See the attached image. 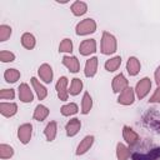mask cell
Returning a JSON list of instances; mask_svg holds the SVG:
<instances>
[{
	"label": "cell",
	"instance_id": "cell-1",
	"mask_svg": "<svg viewBox=\"0 0 160 160\" xmlns=\"http://www.w3.org/2000/svg\"><path fill=\"white\" fill-rule=\"evenodd\" d=\"M116 48H118V44H116L115 36L108 31H104L101 36V52L104 55H110L116 51Z\"/></svg>",
	"mask_w": 160,
	"mask_h": 160
},
{
	"label": "cell",
	"instance_id": "cell-2",
	"mask_svg": "<svg viewBox=\"0 0 160 160\" xmlns=\"http://www.w3.org/2000/svg\"><path fill=\"white\" fill-rule=\"evenodd\" d=\"M96 30V22L94 19H84L76 25V34L78 35H89Z\"/></svg>",
	"mask_w": 160,
	"mask_h": 160
},
{
	"label": "cell",
	"instance_id": "cell-3",
	"mask_svg": "<svg viewBox=\"0 0 160 160\" xmlns=\"http://www.w3.org/2000/svg\"><path fill=\"white\" fill-rule=\"evenodd\" d=\"M150 89H151V81H150V79H149V78H142V79L136 84V86H135L136 96H138L139 99H144V98L149 94Z\"/></svg>",
	"mask_w": 160,
	"mask_h": 160
},
{
	"label": "cell",
	"instance_id": "cell-4",
	"mask_svg": "<svg viewBox=\"0 0 160 160\" xmlns=\"http://www.w3.org/2000/svg\"><path fill=\"white\" fill-rule=\"evenodd\" d=\"M55 89H56V92H58V98L62 101L68 100L69 98V90H68V79L66 76H61L56 85H55Z\"/></svg>",
	"mask_w": 160,
	"mask_h": 160
},
{
	"label": "cell",
	"instance_id": "cell-5",
	"mask_svg": "<svg viewBox=\"0 0 160 160\" xmlns=\"http://www.w3.org/2000/svg\"><path fill=\"white\" fill-rule=\"evenodd\" d=\"M32 134V125L31 124H22L18 129V138L22 144H28L31 139Z\"/></svg>",
	"mask_w": 160,
	"mask_h": 160
},
{
	"label": "cell",
	"instance_id": "cell-6",
	"mask_svg": "<svg viewBox=\"0 0 160 160\" xmlns=\"http://www.w3.org/2000/svg\"><path fill=\"white\" fill-rule=\"evenodd\" d=\"M111 86H112L114 92H122L126 88H129V81L126 80V78L122 74H119L112 79Z\"/></svg>",
	"mask_w": 160,
	"mask_h": 160
},
{
	"label": "cell",
	"instance_id": "cell-7",
	"mask_svg": "<svg viewBox=\"0 0 160 160\" xmlns=\"http://www.w3.org/2000/svg\"><path fill=\"white\" fill-rule=\"evenodd\" d=\"M132 160H160V148H154L146 154H132Z\"/></svg>",
	"mask_w": 160,
	"mask_h": 160
},
{
	"label": "cell",
	"instance_id": "cell-8",
	"mask_svg": "<svg viewBox=\"0 0 160 160\" xmlns=\"http://www.w3.org/2000/svg\"><path fill=\"white\" fill-rule=\"evenodd\" d=\"M79 51L84 56H88L90 54H94L96 51V41L94 39H86V40H84L80 44V46H79Z\"/></svg>",
	"mask_w": 160,
	"mask_h": 160
},
{
	"label": "cell",
	"instance_id": "cell-9",
	"mask_svg": "<svg viewBox=\"0 0 160 160\" xmlns=\"http://www.w3.org/2000/svg\"><path fill=\"white\" fill-rule=\"evenodd\" d=\"M135 99V94H134V89H131L130 86L126 88L122 92H120L119 98H118V102L121 105H131L134 102Z\"/></svg>",
	"mask_w": 160,
	"mask_h": 160
},
{
	"label": "cell",
	"instance_id": "cell-10",
	"mask_svg": "<svg viewBox=\"0 0 160 160\" xmlns=\"http://www.w3.org/2000/svg\"><path fill=\"white\" fill-rule=\"evenodd\" d=\"M122 136H124V140L130 145V146H135L138 142H139V135L129 126H124L122 128Z\"/></svg>",
	"mask_w": 160,
	"mask_h": 160
},
{
	"label": "cell",
	"instance_id": "cell-11",
	"mask_svg": "<svg viewBox=\"0 0 160 160\" xmlns=\"http://www.w3.org/2000/svg\"><path fill=\"white\" fill-rule=\"evenodd\" d=\"M19 99L22 102H31L34 100L32 91L30 90V86L25 82L20 84V86H19Z\"/></svg>",
	"mask_w": 160,
	"mask_h": 160
},
{
	"label": "cell",
	"instance_id": "cell-12",
	"mask_svg": "<svg viewBox=\"0 0 160 160\" xmlns=\"http://www.w3.org/2000/svg\"><path fill=\"white\" fill-rule=\"evenodd\" d=\"M38 72H39L40 79H41L44 82H46V84L51 82V80H52V69H51V66H50L49 64H42V65H40Z\"/></svg>",
	"mask_w": 160,
	"mask_h": 160
},
{
	"label": "cell",
	"instance_id": "cell-13",
	"mask_svg": "<svg viewBox=\"0 0 160 160\" xmlns=\"http://www.w3.org/2000/svg\"><path fill=\"white\" fill-rule=\"evenodd\" d=\"M62 64L71 71V72H78L80 70V64H79V60L76 56H69V55H65L62 58Z\"/></svg>",
	"mask_w": 160,
	"mask_h": 160
},
{
	"label": "cell",
	"instance_id": "cell-14",
	"mask_svg": "<svg viewBox=\"0 0 160 160\" xmlns=\"http://www.w3.org/2000/svg\"><path fill=\"white\" fill-rule=\"evenodd\" d=\"M96 70H98V58L94 56V58H90L89 60H86L85 69H84L85 76L86 78H92L96 74Z\"/></svg>",
	"mask_w": 160,
	"mask_h": 160
},
{
	"label": "cell",
	"instance_id": "cell-15",
	"mask_svg": "<svg viewBox=\"0 0 160 160\" xmlns=\"http://www.w3.org/2000/svg\"><path fill=\"white\" fill-rule=\"evenodd\" d=\"M92 142H94V136H92V135H88V136H85V138L80 141V144L78 145L76 155H84L88 150H90Z\"/></svg>",
	"mask_w": 160,
	"mask_h": 160
},
{
	"label": "cell",
	"instance_id": "cell-16",
	"mask_svg": "<svg viewBox=\"0 0 160 160\" xmlns=\"http://www.w3.org/2000/svg\"><path fill=\"white\" fill-rule=\"evenodd\" d=\"M18 111V105L15 102H1L0 104V112L1 115L6 116V118H10V116H14Z\"/></svg>",
	"mask_w": 160,
	"mask_h": 160
},
{
	"label": "cell",
	"instance_id": "cell-17",
	"mask_svg": "<svg viewBox=\"0 0 160 160\" xmlns=\"http://www.w3.org/2000/svg\"><path fill=\"white\" fill-rule=\"evenodd\" d=\"M80 128H81V122H80L79 119L74 118V119L69 120V122H68L66 126H65L66 135H68V136H75V135L79 132Z\"/></svg>",
	"mask_w": 160,
	"mask_h": 160
},
{
	"label": "cell",
	"instance_id": "cell-18",
	"mask_svg": "<svg viewBox=\"0 0 160 160\" xmlns=\"http://www.w3.org/2000/svg\"><path fill=\"white\" fill-rule=\"evenodd\" d=\"M126 70H128V72H129L130 76L138 75L139 71H140V61L135 56L129 58V60L126 62Z\"/></svg>",
	"mask_w": 160,
	"mask_h": 160
},
{
	"label": "cell",
	"instance_id": "cell-19",
	"mask_svg": "<svg viewBox=\"0 0 160 160\" xmlns=\"http://www.w3.org/2000/svg\"><path fill=\"white\" fill-rule=\"evenodd\" d=\"M31 85H32V88H34V90H35L39 100H44L46 98V95H48L46 88L42 84H40V81L36 78H31Z\"/></svg>",
	"mask_w": 160,
	"mask_h": 160
},
{
	"label": "cell",
	"instance_id": "cell-20",
	"mask_svg": "<svg viewBox=\"0 0 160 160\" xmlns=\"http://www.w3.org/2000/svg\"><path fill=\"white\" fill-rule=\"evenodd\" d=\"M48 115H49V109H48L46 106L41 105V104H39V105L35 108V110H34V119L38 120V121L45 120V119L48 118Z\"/></svg>",
	"mask_w": 160,
	"mask_h": 160
},
{
	"label": "cell",
	"instance_id": "cell-21",
	"mask_svg": "<svg viewBox=\"0 0 160 160\" xmlns=\"http://www.w3.org/2000/svg\"><path fill=\"white\" fill-rule=\"evenodd\" d=\"M35 42H36V40H35V38H34L32 34H30V32L22 34V36H21V44H22V46L25 49H28V50L34 49L35 48Z\"/></svg>",
	"mask_w": 160,
	"mask_h": 160
},
{
	"label": "cell",
	"instance_id": "cell-22",
	"mask_svg": "<svg viewBox=\"0 0 160 160\" xmlns=\"http://www.w3.org/2000/svg\"><path fill=\"white\" fill-rule=\"evenodd\" d=\"M56 130H58V125H56L55 121H50V122L46 125V128H45V130H44V134H45L48 141H52V140L55 139V136H56Z\"/></svg>",
	"mask_w": 160,
	"mask_h": 160
},
{
	"label": "cell",
	"instance_id": "cell-23",
	"mask_svg": "<svg viewBox=\"0 0 160 160\" xmlns=\"http://www.w3.org/2000/svg\"><path fill=\"white\" fill-rule=\"evenodd\" d=\"M88 11V5L82 1H75L72 5H71V12L75 15V16H81L84 15L85 12Z\"/></svg>",
	"mask_w": 160,
	"mask_h": 160
},
{
	"label": "cell",
	"instance_id": "cell-24",
	"mask_svg": "<svg viewBox=\"0 0 160 160\" xmlns=\"http://www.w3.org/2000/svg\"><path fill=\"white\" fill-rule=\"evenodd\" d=\"M130 156V149L124 144L119 142L116 145V158L118 160H128Z\"/></svg>",
	"mask_w": 160,
	"mask_h": 160
},
{
	"label": "cell",
	"instance_id": "cell-25",
	"mask_svg": "<svg viewBox=\"0 0 160 160\" xmlns=\"http://www.w3.org/2000/svg\"><path fill=\"white\" fill-rule=\"evenodd\" d=\"M91 108H92V99H91L90 94L86 91V92H84L82 101H81V112L82 114H89Z\"/></svg>",
	"mask_w": 160,
	"mask_h": 160
},
{
	"label": "cell",
	"instance_id": "cell-26",
	"mask_svg": "<svg viewBox=\"0 0 160 160\" xmlns=\"http://www.w3.org/2000/svg\"><path fill=\"white\" fill-rule=\"evenodd\" d=\"M120 64H121V58H120V56H115V58H111V59L106 60V62H105V69H106L108 71L112 72V71H115V70L119 69Z\"/></svg>",
	"mask_w": 160,
	"mask_h": 160
},
{
	"label": "cell",
	"instance_id": "cell-27",
	"mask_svg": "<svg viewBox=\"0 0 160 160\" xmlns=\"http://www.w3.org/2000/svg\"><path fill=\"white\" fill-rule=\"evenodd\" d=\"M4 78L8 82H15L20 78V71L16 69H6L4 72Z\"/></svg>",
	"mask_w": 160,
	"mask_h": 160
},
{
	"label": "cell",
	"instance_id": "cell-28",
	"mask_svg": "<svg viewBox=\"0 0 160 160\" xmlns=\"http://www.w3.org/2000/svg\"><path fill=\"white\" fill-rule=\"evenodd\" d=\"M60 111L64 116H70V115H75L79 111V108L75 102H70V104H66V105L61 106Z\"/></svg>",
	"mask_w": 160,
	"mask_h": 160
},
{
	"label": "cell",
	"instance_id": "cell-29",
	"mask_svg": "<svg viewBox=\"0 0 160 160\" xmlns=\"http://www.w3.org/2000/svg\"><path fill=\"white\" fill-rule=\"evenodd\" d=\"M81 89H82V81H81L79 78L72 79V81H71V84H70V90H69L70 95H74V96H75V95L80 94Z\"/></svg>",
	"mask_w": 160,
	"mask_h": 160
},
{
	"label": "cell",
	"instance_id": "cell-30",
	"mask_svg": "<svg viewBox=\"0 0 160 160\" xmlns=\"http://www.w3.org/2000/svg\"><path fill=\"white\" fill-rule=\"evenodd\" d=\"M14 155V149L10 145L1 144L0 145V158L1 159H10Z\"/></svg>",
	"mask_w": 160,
	"mask_h": 160
},
{
	"label": "cell",
	"instance_id": "cell-31",
	"mask_svg": "<svg viewBox=\"0 0 160 160\" xmlns=\"http://www.w3.org/2000/svg\"><path fill=\"white\" fill-rule=\"evenodd\" d=\"M60 52H71L72 51V41L70 39H64L59 45Z\"/></svg>",
	"mask_w": 160,
	"mask_h": 160
},
{
	"label": "cell",
	"instance_id": "cell-32",
	"mask_svg": "<svg viewBox=\"0 0 160 160\" xmlns=\"http://www.w3.org/2000/svg\"><path fill=\"white\" fill-rule=\"evenodd\" d=\"M11 35V28L9 25H0V41H6Z\"/></svg>",
	"mask_w": 160,
	"mask_h": 160
},
{
	"label": "cell",
	"instance_id": "cell-33",
	"mask_svg": "<svg viewBox=\"0 0 160 160\" xmlns=\"http://www.w3.org/2000/svg\"><path fill=\"white\" fill-rule=\"evenodd\" d=\"M0 60L2 62H11L15 60V55L10 51H6V50H2L0 51Z\"/></svg>",
	"mask_w": 160,
	"mask_h": 160
},
{
	"label": "cell",
	"instance_id": "cell-34",
	"mask_svg": "<svg viewBox=\"0 0 160 160\" xmlns=\"http://www.w3.org/2000/svg\"><path fill=\"white\" fill-rule=\"evenodd\" d=\"M15 96V91L12 89H2L0 91V99L1 100H12Z\"/></svg>",
	"mask_w": 160,
	"mask_h": 160
},
{
	"label": "cell",
	"instance_id": "cell-35",
	"mask_svg": "<svg viewBox=\"0 0 160 160\" xmlns=\"http://www.w3.org/2000/svg\"><path fill=\"white\" fill-rule=\"evenodd\" d=\"M149 101H150V102H159V104H160V86H158V89L155 90L154 95L150 98Z\"/></svg>",
	"mask_w": 160,
	"mask_h": 160
},
{
	"label": "cell",
	"instance_id": "cell-36",
	"mask_svg": "<svg viewBox=\"0 0 160 160\" xmlns=\"http://www.w3.org/2000/svg\"><path fill=\"white\" fill-rule=\"evenodd\" d=\"M154 76H155V81H156V84L160 86V66H158V69L155 70Z\"/></svg>",
	"mask_w": 160,
	"mask_h": 160
}]
</instances>
